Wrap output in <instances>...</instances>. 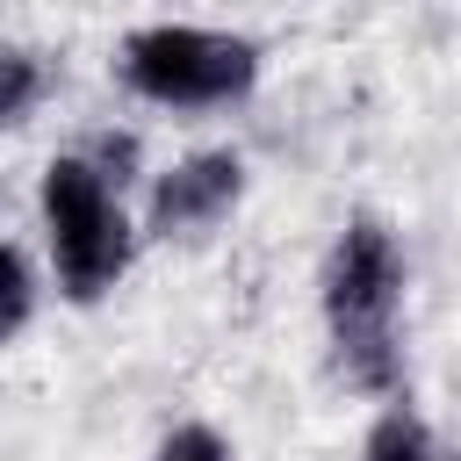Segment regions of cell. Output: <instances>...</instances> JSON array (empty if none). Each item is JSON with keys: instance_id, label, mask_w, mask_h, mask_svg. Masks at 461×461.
Here are the masks:
<instances>
[{"instance_id": "1", "label": "cell", "mask_w": 461, "mask_h": 461, "mask_svg": "<svg viewBox=\"0 0 461 461\" xmlns=\"http://www.w3.org/2000/svg\"><path fill=\"white\" fill-rule=\"evenodd\" d=\"M396 310H403V252H396L389 223L353 216L324 259V331H331L339 375L353 389H375V396L396 389V367H403Z\"/></svg>"}, {"instance_id": "2", "label": "cell", "mask_w": 461, "mask_h": 461, "mask_svg": "<svg viewBox=\"0 0 461 461\" xmlns=\"http://www.w3.org/2000/svg\"><path fill=\"white\" fill-rule=\"evenodd\" d=\"M115 72L130 94H144L158 108H223V101L252 94L259 43L223 36V29H194V22H151V29L122 36Z\"/></svg>"}, {"instance_id": "3", "label": "cell", "mask_w": 461, "mask_h": 461, "mask_svg": "<svg viewBox=\"0 0 461 461\" xmlns=\"http://www.w3.org/2000/svg\"><path fill=\"white\" fill-rule=\"evenodd\" d=\"M36 209H43L58 288L72 303H101L130 267V216H122L115 187L101 180V166L94 158H50Z\"/></svg>"}, {"instance_id": "4", "label": "cell", "mask_w": 461, "mask_h": 461, "mask_svg": "<svg viewBox=\"0 0 461 461\" xmlns=\"http://www.w3.org/2000/svg\"><path fill=\"white\" fill-rule=\"evenodd\" d=\"M245 194V158L238 151H194L180 158L173 173L151 180V230L158 238H187V230H209L216 216H230Z\"/></svg>"}, {"instance_id": "5", "label": "cell", "mask_w": 461, "mask_h": 461, "mask_svg": "<svg viewBox=\"0 0 461 461\" xmlns=\"http://www.w3.org/2000/svg\"><path fill=\"white\" fill-rule=\"evenodd\" d=\"M360 461H461V454H447L439 439H432V425L418 418V411H382L375 418V432H367V447H360Z\"/></svg>"}, {"instance_id": "6", "label": "cell", "mask_w": 461, "mask_h": 461, "mask_svg": "<svg viewBox=\"0 0 461 461\" xmlns=\"http://www.w3.org/2000/svg\"><path fill=\"white\" fill-rule=\"evenodd\" d=\"M43 86H50L43 58H36V50H22V43H0V130L29 122V108L43 101Z\"/></svg>"}, {"instance_id": "7", "label": "cell", "mask_w": 461, "mask_h": 461, "mask_svg": "<svg viewBox=\"0 0 461 461\" xmlns=\"http://www.w3.org/2000/svg\"><path fill=\"white\" fill-rule=\"evenodd\" d=\"M36 317V274L14 245H0V346L22 339V324Z\"/></svg>"}, {"instance_id": "8", "label": "cell", "mask_w": 461, "mask_h": 461, "mask_svg": "<svg viewBox=\"0 0 461 461\" xmlns=\"http://www.w3.org/2000/svg\"><path fill=\"white\" fill-rule=\"evenodd\" d=\"M151 461H230V447H223L216 425H173V432L158 439Z\"/></svg>"}]
</instances>
